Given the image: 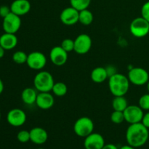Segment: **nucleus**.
Wrapping results in <instances>:
<instances>
[{
  "mask_svg": "<svg viewBox=\"0 0 149 149\" xmlns=\"http://www.w3.org/2000/svg\"><path fill=\"white\" fill-rule=\"evenodd\" d=\"M102 149H119V148H118L117 146H116V145H114V144L109 143V144H106Z\"/></svg>",
  "mask_w": 149,
  "mask_h": 149,
  "instance_id": "473e14b6",
  "label": "nucleus"
},
{
  "mask_svg": "<svg viewBox=\"0 0 149 149\" xmlns=\"http://www.w3.org/2000/svg\"><path fill=\"white\" fill-rule=\"evenodd\" d=\"M94 130V122L87 116H82L77 119L74 125V131L76 135L81 138H86L93 133Z\"/></svg>",
  "mask_w": 149,
  "mask_h": 149,
  "instance_id": "20e7f679",
  "label": "nucleus"
},
{
  "mask_svg": "<svg viewBox=\"0 0 149 149\" xmlns=\"http://www.w3.org/2000/svg\"><path fill=\"white\" fill-rule=\"evenodd\" d=\"M48 133L44 128L36 127L30 130V141L36 145H42L47 141Z\"/></svg>",
  "mask_w": 149,
  "mask_h": 149,
  "instance_id": "f3484780",
  "label": "nucleus"
},
{
  "mask_svg": "<svg viewBox=\"0 0 149 149\" xmlns=\"http://www.w3.org/2000/svg\"><path fill=\"white\" fill-rule=\"evenodd\" d=\"M141 16L149 22V1L143 4L141 7Z\"/></svg>",
  "mask_w": 149,
  "mask_h": 149,
  "instance_id": "c756f323",
  "label": "nucleus"
},
{
  "mask_svg": "<svg viewBox=\"0 0 149 149\" xmlns=\"http://www.w3.org/2000/svg\"><path fill=\"white\" fill-rule=\"evenodd\" d=\"M149 138V131L141 122L130 125L126 131V141L127 144L139 148L146 143Z\"/></svg>",
  "mask_w": 149,
  "mask_h": 149,
  "instance_id": "f257e3e1",
  "label": "nucleus"
},
{
  "mask_svg": "<svg viewBox=\"0 0 149 149\" xmlns=\"http://www.w3.org/2000/svg\"><path fill=\"white\" fill-rule=\"evenodd\" d=\"M111 120L116 125L122 124L124 121H125L124 112L119 111H113L111 115Z\"/></svg>",
  "mask_w": 149,
  "mask_h": 149,
  "instance_id": "a878e982",
  "label": "nucleus"
},
{
  "mask_svg": "<svg viewBox=\"0 0 149 149\" xmlns=\"http://www.w3.org/2000/svg\"><path fill=\"white\" fill-rule=\"evenodd\" d=\"M52 92L57 97H63L68 92V87L66 84L63 82H55L53 87H52Z\"/></svg>",
  "mask_w": 149,
  "mask_h": 149,
  "instance_id": "5701e85b",
  "label": "nucleus"
},
{
  "mask_svg": "<svg viewBox=\"0 0 149 149\" xmlns=\"http://www.w3.org/2000/svg\"><path fill=\"white\" fill-rule=\"evenodd\" d=\"M26 64L32 70L41 71L47 64V58L42 52L33 51L28 55Z\"/></svg>",
  "mask_w": 149,
  "mask_h": 149,
  "instance_id": "6e6552de",
  "label": "nucleus"
},
{
  "mask_svg": "<svg viewBox=\"0 0 149 149\" xmlns=\"http://www.w3.org/2000/svg\"><path fill=\"white\" fill-rule=\"evenodd\" d=\"M147 90H148V93H149V80H148V82H147Z\"/></svg>",
  "mask_w": 149,
  "mask_h": 149,
  "instance_id": "e433bc0d",
  "label": "nucleus"
},
{
  "mask_svg": "<svg viewBox=\"0 0 149 149\" xmlns=\"http://www.w3.org/2000/svg\"><path fill=\"white\" fill-rule=\"evenodd\" d=\"M17 37L15 33H4L0 36V45L5 50L13 49L17 46Z\"/></svg>",
  "mask_w": 149,
  "mask_h": 149,
  "instance_id": "a211bd4d",
  "label": "nucleus"
},
{
  "mask_svg": "<svg viewBox=\"0 0 149 149\" xmlns=\"http://www.w3.org/2000/svg\"><path fill=\"white\" fill-rule=\"evenodd\" d=\"M109 79V87L113 96H125L130 89L129 79L124 74L116 73Z\"/></svg>",
  "mask_w": 149,
  "mask_h": 149,
  "instance_id": "f03ea898",
  "label": "nucleus"
},
{
  "mask_svg": "<svg viewBox=\"0 0 149 149\" xmlns=\"http://www.w3.org/2000/svg\"><path fill=\"white\" fill-rule=\"evenodd\" d=\"M4 54H5V49L0 45V59L4 56Z\"/></svg>",
  "mask_w": 149,
  "mask_h": 149,
  "instance_id": "72a5a7b5",
  "label": "nucleus"
},
{
  "mask_svg": "<svg viewBox=\"0 0 149 149\" xmlns=\"http://www.w3.org/2000/svg\"><path fill=\"white\" fill-rule=\"evenodd\" d=\"M131 34L136 38H143L148 35L149 22L143 17H138L132 20L130 25Z\"/></svg>",
  "mask_w": 149,
  "mask_h": 149,
  "instance_id": "39448f33",
  "label": "nucleus"
},
{
  "mask_svg": "<svg viewBox=\"0 0 149 149\" xmlns=\"http://www.w3.org/2000/svg\"><path fill=\"white\" fill-rule=\"evenodd\" d=\"M128 106V101L125 96H115L112 100V108L113 111H124Z\"/></svg>",
  "mask_w": 149,
  "mask_h": 149,
  "instance_id": "412c9836",
  "label": "nucleus"
},
{
  "mask_svg": "<svg viewBox=\"0 0 149 149\" xmlns=\"http://www.w3.org/2000/svg\"><path fill=\"white\" fill-rule=\"evenodd\" d=\"M148 35H149V32H148Z\"/></svg>",
  "mask_w": 149,
  "mask_h": 149,
  "instance_id": "ea45409f",
  "label": "nucleus"
},
{
  "mask_svg": "<svg viewBox=\"0 0 149 149\" xmlns=\"http://www.w3.org/2000/svg\"><path fill=\"white\" fill-rule=\"evenodd\" d=\"M28 59V55L25 52L21 50L16 51L13 55V61L16 64L22 65L26 63Z\"/></svg>",
  "mask_w": 149,
  "mask_h": 149,
  "instance_id": "393cba45",
  "label": "nucleus"
},
{
  "mask_svg": "<svg viewBox=\"0 0 149 149\" xmlns=\"http://www.w3.org/2000/svg\"><path fill=\"white\" fill-rule=\"evenodd\" d=\"M94 20V16L93 13L88 9H85L79 11V22L84 26H89L91 24Z\"/></svg>",
  "mask_w": 149,
  "mask_h": 149,
  "instance_id": "4be33fe9",
  "label": "nucleus"
},
{
  "mask_svg": "<svg viewBox=\"0 0 149 149\" xmlns=\"http://www.w3.org/2000/svg\"><path fill=\"white\" fill-rule=\"evenodd\" d=\"M119 149H136V148H135V147H133V146H132L127 144V145L123 146H122L120 148H119Z\"/></svg>",
  "mask_w": 149,
  "mask_h": 149,
  "instance_id": "f704fd0d",
  "label": "nucleus"
},
{
  "mask_svg": "<svg viewBox=\"0 0 149 149\" xmlns=\"http://www.w3.org/2000/svg\"><path fill=\"white\" fill-rule=\"evenodd\" d=\"M4 83H3L2 80L0 79V95L1 94V93H3V91H4Z\"/></svg>",
  "mask_w": 149,
  "mask_h": 149,
  "instance_id": "c9c22d12",
  "label": "nucleus"
},
{
  "mask_svg": "<svg viewBox=\"0 0 149 149\" xmlns=\"http://www.w3.org/2000/svg\"><path fill=\"white\" fill-rule=\"evenodd\" d=\"M31 5L29 0H14L10 5L11 12L18 16H23L30 12Z\"/></svg>",
  "mask_w": 149,
  "mask_h": 149,
  "instance_id": "dca6fc26",
  "label": "nucleus"
},
{
  "mask_svg": "<svg viewBox=\"0 0 149 149\" xmlns=\"http://www.w3.org/2000/svg\"><path fill=\"white\" fill-rule=\"evenodd\" d=\"M106 145L103 135L97 132H93L84 138V147L85 149H102Z\"/></svg>",
  "mask_w": 149,
  "mask_h": 149,
  "instance_id": "4468645a",
  "label": "nucleus"
},
{
  "mask_svg": "<svg viewBox=\"0 0 149 149\" xmlns=\"http://www.w3.org/2000/svg\"><path fill=\"white\" fill-rule=\"evenodd\" d=\"M21 26V19L20 16L11 12L8 15L3 18L2 28L5 33L15 34Z\"/></svg>",
  "mask_w": 149,
  "mask_h": 149,
  "instance_id": "0eeeda50",
  "label": "nucleus"
},
{
  "mask_svg": "<svg viewBox=\"0 0 149 149\" xmlns=\"http://www.w3.org/2000/svg\"><path fill=\"white\" fill-rule=\"evenodd\" d=\"M127 77L131 84L136 86H143L149 80L148 72L141 67H133L128 72Z\"/></svg>",
  "mask_w": 149,
  "mask_h": 149,
  "instance_id": "423d86ee",
  "label": "nucleus"
},
{
  "mask_svg": "<svg viewBox=\"0 0 149 149\" xmlns=\"http://www.w3.org/2000/svg\"><path fill=\"white\" fill-rule=\"evenodd\" d=\"M54 84L53 77L50 73L46 71H40L33 79V85L39 93L51 92Z\"/></svg>",
  "mask_w": 149,
  "mask_h": 149,
  "instance_id": "7ed1b4c3",
  "label": "nucleus"
},
{
  "mask_svg": "<svg viewBox=\"0 0 149 149\" xmlns=\"http://www.w3.org/2000/svg\"><path fill=\"white\" fill-rule=\"evenodd\" d=\"M93 45L91 37L87 33H81L74 40V51L79 55L87 54Z\"/></svg>",
  "mask_w": 149,
  "mask_h": 149,
  "instance_id": "1a4fd4ad",
  "label": "nucleus"
},
{
  "mask_svg": "<svg viewBox=\"0 0 149 149\" xmlns=\"http://www.w3.org/2000/svg\"><path fill=\"white\" fill-rule=\"evenodd\" d=\"M17 139L19 142L25 143L30 141V131L20 130L17 135Z\"/></svg>",
  "mask_w": 149,
  "mask_h": 149,
  "instance_id": "c85d7f7f",
  "label": "nucleus"
},
{
  "mask_svg": "<svg viewBox=\"0 0 149 149\" xmlns=\"http://www.w3.org/2000/svg\"><path fill=\"white\" fill-rule=\"evenodd\" d=\"M37 149H44V148H37Z\"/></svg>",
  "mask_w": 149,
  "mask_h": 149,
  "instance_id": "58836bf2",
  "label": "nucleus"
},
{
  "mask_svg": "<svg viewBox=\"0 0 149 149\" xmlns=\"http://www.w3.org/2000/svg\"><path fill=\"white\" fill-rule=\"evenodd\" d=\"M141 123H142L144 126L146 127L148 129H149V111L144 113L142 121H141Z\"/></svg>",
  "mask_w": 149,
  "mask_h": 149,
  "instance_id": "2f4dec72",
  "label": "nucleus"
},
{
  "mask_svg": "<svg viewBox=\"0 0 149 149\" xmlns=\"http://www.w3.org/2000/svg\"><path fill=\"white\" fill-rule=\"evenodd\" d=\"M91 3V0H70V4L71 7L75 8L78 11L88 9Z\"/></svg>",
  "mask_w": 149,
  "mask_h": 149,
  "instance_id": "b1692460",
  "label": "nucleus"
},
{
  "mask_svg": "<svg viewBox=\"0 0 149 149\" xmlns=\"http://www.w3.org/2000/svg\"><path fill=\"white\" fill-rule=\"evenodd\" d=\"M61 46L68 53L72 52L74 51V40L71 39H65L61 42Z\"/></svg>",
  "mask_w": 149,
  "mask_h": 149,
  "instance_id": "bb28decb",
  "label": "nucleus"
},
{
  "mask_svg": "<svg viewBox=\"0 0 149 149\" xmlns=\"http://www.w3.org/2000/svg\"><path fill=\"white\" fill-rule=\"evenodd\" d=\"M90 78L93 82L97 83V84L104 82L109 78L107 70L104 67H96L92 71L91 74H90Z\"/></svg>",
  "mask_w": 149,
  "mask_h": 149,
  "instance_id": "6ab92c4d",
  "label": "nucleus"
},
{
  "mask_svg": "<svg viewBox=\"0 0 149 149\" xmlns=\"http://www.w3.org/2000/svg\"><path fill=\"white\" fill-rule=\"evenodd\" d=\"M68 54L61 46H55L52 47L49 52V59L54 65L62 66L68 61Z\"/></svg>",
  "mask_w": 149,
  "mask_h": 149,
  "instance_id": "ddd939ff",
  "label": "nucleus"
},
{
  "mask_svg": "<svg viewBox=\"0 0 149 149\" xmlns=\"http://www.w3.org/2000/svg\"><path fill=\"white\" fill-rule=\"evenodd\" d=\"M38 93L37 90L32 87H27L23 90L21 93V99L25 104L32 106L36 103Z\"/></svg>",
  "mask_w": 149,
  "mask_h": 149,
  "instance_id": "aec40b11",
  "label": "nucleus"
},
{
  "mask_svg": "<svg viewBox=\"0 0 149 149\" xmlns=\"http://www.w3.org/2000/svg\"><path fill=\"white\" fill-rule=\"evenodd\" d=\"M138 106L143 111H149V93L143 95L140 97Z\"/></svg>",
  "mask_w": 149,
  "mask_h": 149,
  "instance_id": "cd10ccee",
  "label": "nucleus"
},
{
  "mask_svg": "<svg viewBox=\"0 0 149 149\" xmlns=\"http://www.w3.org/2000/svg\"><path fill=\"white\" fill-rule=\"evenodd\" d=\"M10 13H11L10 7H8L7 5H2L0 7V17L2 18L8 15Z\"/></svg>",
  "mask_w": 149,
  "mask_h": 149,
  "instance_id": "7c9ffc66",
  "label": "nucleus"
},
{
  "mask_svg": "<svg viewBox=\"0 0 149 149\" xmlns=\"http://www.w3.org/2000/svg\"><path fill=\"white\" fill-rule=\"evenodd\" d=\"M0 119H1V112H0Z\"/></svg>",
  "mask_w": 149,
  "mask_h": 149,
  "instance_id": "4c0bfd02",
  "label": "nucleus"
},
{
  "mask_svg": "<svg viewBox=\"0 0 149 149\" xmlns=\"http://www.w3.org/2000/svg\"><path fill=\"white\" fill-rule=\"evenodd\" d=\"M123 112L125 121L130 125L141 122L144 115L143 110L136 105L128 106Z\"/></svg>",
  "mask_w": 149,
  "mask_h": 149,
  "instance_id": "9d476101",
  "label": "nucleus"
},
{
  "mask_svg": "<svg viewBox=\"0 0 149 149\" xmlns=\"http://www.w3.org/2000/svg\"><path fill=\"white\" fill-rule=\"evenodd\" d=\"M79 11L70 6L62 10L60 15V20L65 26H73L79 22Z\"/></svg>",
  "mask_w": 149,
  "mask_h": 149,
  "instance_id": "f8f14e48",
  "label": "nucleus"
},
{
  "mask_svg": "<svg viewBox=\"0 0 149 149\" xmlns=\"http://www.w3.org/2000/svg\"><path fill=\"white\" fill-rule=\"evenodd\" d=\"M55 98L50 92H42L38 93L36 105L42 110H48L54 106Z\"/></svg>",
  "mask_w": 149,
  "mask_h": 149,
  "instance_id": "2eb2a0df",
  "label": "nucleus"
},
{
  "mask_svg": "<svg viewBox=\"0 0 149 149\" xmlns=\"http://www.w3.org/2000/svg\"><path fill=\"white\" fill-rule=\"evenodd\" d=\"M26 113L24 111L20 109H11L7 113V121L11 126L13 127H20L23 126L26 122Z\"/></svg>",
  "mask_w": 149,
  "mask_h": 149,
  "instance_id": "9b49d317",
  "label": "nucleus"
}]
</instances>
